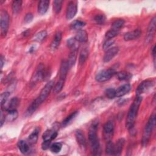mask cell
Returning <instances> with one entry per match:
<instances>
[{"mask_svg":"<svg viewBox=\"0 0 156 156\" xmlns=\"http://www.w3.org/2000/svg\"><path fill=\"white\" fill-rule=\"evenodd\" d=\"M0 60H1V69H2V67H3V65H4V63H5V60H4V57H3L2 55H1V58H0Z\"/></svg>","mask_w":156,"mask_h":156,"instance_id":"obj_48","label":"cell"},{"mask_svg":"<svg viewBox=\"0 0 156 156\" xmlns=\"http://www.w3.org/2000/svg\"><path fill=\"white\" fill-rule=\"evenodd\" d=\"M89 55V51L87 48H84L82 49V51L80 52L79 55V61L80 65H83L86 60H87Z\"/></svg>","mask_w":156,"mask_h":156,"instance_id":"obj_27","label":"cell"},{"mask_svg":"<svg viewBox=\"0 0 156 156\" xmlns=\"http://www.w3.org/2000/svg\"><path fill=\"white\" fill-rule=\"evenodd\" d=\"M75 136L76 141L79 145L80 146V147L83 149L85 148L87 146L86 138L82 131L80 130H77L75 132Z\"/></svg>","mask_w":156,"mask_h":156,"instance_id":"obj_15","label":"cell"},{"mask_svg":"<svg viewBox=\"0 0 156 156\" xmlns=\"http://www.w3.org/2000/svg\"><path fill=\"white\" fill-rule=\"evenodd\" d=\"M64 82H65L64 80H59V81H58L55 83V85L53 87V91L54 93H58L62 91L64 86Z\"/></svg>","mask_w":156,"mask_h":156,"instance_id":"obj_38","label":"cell"},{"mask_svg":"<svg viewBox=\"0 0 156 156\" xmlns=\"http://www.w3.org/2000/svg\"><path fill=\"white\" fill-rule=\"evenodd\" d=\"M77 11V5L76 1H70L67 5L66 12V18L67 20L73 18Z\"/></svg>","mask_w":156,"mask_h":156,"instance_id":"obj_9","label":"cell"},{"mask_svg":"<svg viewBox=\"0 0 156 156\" xmlns=\"http://www.w3.org/2000/svg\"><path fill=\"white\" fill-rule=\"evenodd\" d=\"M116 74L117 77L119 80H128L132 77V75L130 73L124 71L118 72Z\"/></svg>","mask_w":156,"mask_h":156,"instance_id":"obj_30","label":"cell"},{"mask_svg":"<svg viewBox=\"0 0 156 156\" xmlns=\"http://www.w3.org/2000/svg\"><path fill=\"white\" fill-rule=\"evenodd\" d=\"M155 25H156V18L154 16L151 20L147 28V33L146 37V41L147 43L151 42L154 38V36L155 32Z\"/></svg>","mask_w":156,"mask_h":156,"instance_id":"obj_10","label":"cell"},{"mask_svg":"<svg viewBox=\"0 0 156 156\" xmlns=\"http://www.w3.org/2000/svg\"><path fill=\"white\" fill-rule=\"evenodd\" d=\"M94 20L97 24L102 25L104 24L105 21V16L102 14H98L94 16Z\"/></svg>","mask_w":156,"mask_h":156,"instance_id":"obj_41","label":"cell"},{"mask_svg":"<svg viewBox=\"0 0 156 156\" xmlns=\"http://www.w3.org/2000/svg\"><path fill=\"white\" fill-rule=\"evenodd\" d=\"M69 68V65H68V61L63 60L62 62L61 63L60 68V72H59V73H60V75H59L60 80H64V81L65 80Z\"/></svg>","mask_w":156,"mask_h":156,"instance_id":"obj_14","label":"cell"},{"mask_svg":"<svg viewBox=\"0 0 156 156\" xmlns=\"http://www.w3.org/2000/svg\"><path fill=\"white\" fill-rule=\"evenodd\" d=\"M77 50L71 51V52L69 55L68 60H67L69 68H71L74 65L76 61V58H77Z\"/></svg>","mask_w":156,"mask_h":156,"instance_id":"obj_28","label":"cell"},{"mask_svg":"<svg viewBox=\"0 0 156 156\" xmlns=\"http://www.w3.org/2000/svg\"><path fill=\"white\" fill-rule=\"evenodd\" d=\"M142 99V96H136L130 107L126 118V127L128 129H132L133 127Z\"/></svg>","mask_w":156,"mask_h":156,"instance_id":"obj_2","label":"cell"},{"mask_svg":"<svg viewBox=\"0 0 156 156\" xmlns=\"http://www.w3.org/2000/svg\"><path fill=\"white\" fill-rule=\"evenodd\" d=\"M54 82L53 80H50L42 88V90L40 92V94L39 96L38 97L41 103L43 101H44L45 99L48 98L51 90L54 87Z\"/></svg>","mask_w":156,"mask_h":156,"instance_id":"obj_7","label":"cell"},{"mask_svg":"<svg viewBox=\"0 0 156 156\" xmlns=\"http://www.w3.org/2000/svg\"><path fill=\"white\" fill-rule=\"evenodd\" d=\"M63 1L55 0L53 2V10L55 13H59L61 11L62 7Z\"/></svg>","mask_w":156,"mask_h":156,"instance_id":"obj_37","label":"cell"},{"mask_svg":"<svg viewBox=\"0 0 156 156\" xmlns=\"http://www.w3.org/2000/svg\"><path fill=\"white\" fill-rule=\"evenodd\" d=\"M105 94L108 99H113L116 97V90L113 88H109L106 90Z\"/></svg>","mask_w":156,"mask_h":156,"instance_id":"obj_42","label":"cell"},{"mask_svg":"<svg viewBox=\"0 0 156 156\" xmlns=\"http://www.w3.org/2000/svg\"><path fill=\"white\" fill-rule=\"evenodd\" d=\"M79 114V112L77 111L74 112L72 113H71L69 115H68L62 122V126L63 127H65L66 126H67L68 124H69L76 116L77 115Z\"/></svg>","mask_w":156,"mask_h":156,"instance_id":"obj_32","label":"cell"},{"mask_svg":"<svg viewBox=\"0 0 156 156\" xmlns=\"http://www.w3.org/2000/svg\"><path fill=\"white\" fill-rule=\"evenodd\" d=\"M141 34V31L140 29H137L133 31L128 32L126 33L124 35V39L126 41H130L135 39H138Z\"/></svg>","mask_w":156,"mask_h":156,"instance_id":"obj_16","label":"cell"},{"mask_svg":"<svg viewBox=\"0 0 156 156\" xmlns=\"http://www.w3.org/2000/svg\"><path fill=\"white\" fill-rule=\"evenodd\" d=\"M57 136V132L55 130L49 129L46 130L43 134V140H50L52 141L56 138Z\"/></svg>","mask_w":156,"mask_h":156,"instance_id":"obj_22","label":"cell"},{"mask_svg":"<svg viewBox=\"0 0 156 156\" xmlns=\"http://www.w3.org/2000/svg\"><path fill=\"white\" fill-rule=\"evenodd\" d=\"M41 104V101H40L39 98H36L32 103L29 106L27 111H26V114L29 116L31 115L37 108L40 105V104Z\"/></svg>","mask_w":156,"mask_h":156,"instance_id":"obj_20","label":"cell"},{"mask_svg":"<svg viewBox=\"0 0 156 156\" xmlns=\"http://www.w3.org/2000/svg\"><path fill=\"white\" fill-rule=\"evenodd\" d=\"M22 1L20 0H15L12 2V9L14 14H17L20 12L22 6Z\"/></svg>","mask_w":156,"mask_h":156,"instance_id":"obj_29","label":"cell"},{"mask_svg":"<svg viewBox=\"0 0 156 156\" xmlns=\"http://www.w3.org/2000/svg\"><path fill=\"white\" fill-rule=\"evenodd\" d=\"M7 112L8 113L6 116V119L8 121H13L17 118L18 113L16 110H9V111H7Z\"/></svg>","mask_w":156,"mask_h":156,"instance_id":"obj_34","label":"cell"},{"mask_svg":"<svg viewBox=\"0 0 156 156\" xmlns=\"http://www.w3.org/2000/svg\"><path fill=\"white\" fill-rule=\"evenodd\" d=\"M115 41L112 39H110V40H107L104 44H103V49L104 50L107 51L108 49H109L110 48H111V47L112 46V45L114 44Z\"/></svg>","mask_w":156,"mask_h":156,"instance_id":"obj_44","label":"cell"},{"mask_svg":"<svg viewBox=\"0 0 156 156\" xmlns=\"http://www.w3.org/2000/svg\"><path fill=\"white\" fill-rule=\"evenodd\" d=\"M40 133V129L36 128L29 136L28 141L30 144H34L37 143L38 138V135Z\"/></svg>","mask_w":156,"mask_h":156,"instance_id":"obj_24","label":"cell"},{"mask_svg":"<svg viewBox=\"0 0 156 156\" xmlns=\"http://www.w3.org/2000/svg\"><path fill=\"white\" fill-rule=\"evenodd\" d=\"M62 34L61 32L58 31L57 32L55 35V37L51 44V49L52 50L56 49L58 46L60 45V41L62 40Z\"/></svg>","mask_w":156,"mask_h":156,"instance_id":"obj_23","label":"cell"},{"mask_svg":"<svg viewBox=\"0 0 156 156\" xmlns=\"http://www.w3.org/2000/svg\"><path fill=\"white\" fill-rule=\"evenodd\" d=\"M79 42H78L75 39V38H70L66 41L67 46L71 49V51L77 50L79 48Z\"/></svg>","mask_w":156,"mask_h":156,"instance_id":"obj_26","label":"cell"},{"mask_svg":"<svg viewBox=\"0 0 156 156\" xmlns=\"http://www.w3.org/2000/svg\"><path fill=\"white\" fill-rule=\"evenodd\" d=\"M62 148V145L60 143H54L50 146V150L53 153L59 152Z\"/></svg>","mask_w":156,"mask_h":156,"instance_id":"obj_40","label":"cell"},{"mask_svg":"<svg viewBox=\"0 0 156 156\" xmlns=\"http://www.w3.org/2000/svg\"><path fill=\"white\" fill-rule=\"evenodd\" d=\"M154 85V82L152 80H146L140 83L136 90V96H141V94L147 91Z\"/></svg>","mask_w":156,"mask_h":156,"instance_id":"obj_8","label":"cell"},{"mask_svg":"<svg viewBox=\"0 0 156 156\" xmlns=\"http://www.w3.org/2000/svg\"><path fill=\"white\" fill-rule=\"evenodd\" d=\"M155 126V112L151 115L147 124H146L142 135L141 139V144L143 146H146L147 145L149 140L151 138V136L152 135V132L153 131L154 128Z\"/></svg>","mask_w":156,"mask_h":156,"instance_id":"obj_3","label":"cell"},{"mask_svg":"<svg viewBox=\"0 0 156 156\" xmlns=\"http://www.w3.org/2000/svg\"><path fill=\"white\" fill-rule=\"evenodd\" d=\"M0 118H1V119H0L1 126L2 127V125H3V124H4V122H5V119H6V117H5V115H4V114H3L2 111H1V116H0Z\"/></svg>","mask_w":156,"mask_h":156,"instance_id":"obj_47","label":"cell"},{"mask_svg":"<svg viewBox=\"0 0 156 156\" xmlns=\"http://www.w3.org/2000/svg\"><path fill=\"white\" fill-rule=\"evenodd\" d=\"M33 15L31 13H28L26 15L24 18V21L25 23H30L33 20Z\"/></svg>","mask_w":156,"mask_h":156,"instance_id":"obj_45","label":"cell"},{"mask_svg":"<svg viewBox=\"0 0 156 156\" xmlns=\"http://www.w3.org/2000/svg\"><path fill=\"white\" fill-rule=\"evenodd\" d=\"M115 73H116L113 69H104L99 72L96 75L95 79L99 82H104L110 79Z\"/></svg>","mask_w":156,"mask_h":156,"instance_id":"obj_5","label":"cell"},{"mask_svg":"<svg viewBox=\"0 0 156 156\" xmlns=\"http://www.w3.org/2000/svg\"><path fill=\"white\" fill-rule=\"evenodd\" d=\"M114 123L111 121H107L104 125V133L105 138L107 140V141H110V139L112 138L114 131Z\"/></svg>","mask_w":156,"mask_h":156,"instance_id":"obj_11","label":"cell"},{"mask_svg":"<svg viewBox=\"0 0 156 156\" xmlns=\"http://www.w3.org/2000/svg\"><path fill=\"white\" fill-rule=\"evenodd\" d=\"M131 89V86L129 83L124 84L119 87L116 90V97H121L127 94Z\"/></svg>","mask_w":156,"mask_h":156,"instance_id":"obj_17","label":"cell"},{"mask_svg":"<svg viewBox=\"0 0 156 156\" xmlns=\"http://www.w3.org/2000/svg\"><path fill=\"white\" fill-rule=\"evenodd\" d=\"M9 26V15L5 10H2L0 15V27L1 35L6 36Z\"/></svg>","mask_w":156,"mask_h":156,"instance_id":"obj_4","label":"cell"},{"mask_svg":"<svg viewBox=\"0 0 156 156\" xmlns=\"http://www.w3.org/2000/svg\"><path fill=\"white\" fill-rule=\"evenodd\" d=\"M10 94V93L9 91H5V92H4L1 94L0 102H1V106L7 102V101L8 98L9 97Z\"/></svg>","mask_w":156,"mask_h":156,"instance_id":"obj_43","label":"cell"},{"mask_svg":"<svg viewBox=\"0 0 156 156\" xmlns=\"http://www.w3.org/2000/svg\"><path fill=\"white\" fill-rule=\"evenodd\" d=\"M74 38L79 43H85L88 41V36L87 32L85 30L80 29L77 32Z\"/></svg>","mask_w":156,"mask_h":156,"instance_id":"obj_18","label":"cell"},{"mask_svg":"<svg viewBox=\"0 0 156 156\" xmlns=\"http://www.w3.org/2000/svg\"><path fill=\"white\" fill-rule=\"evenodd\" d=\"M124 24V20L123 19H118L112 24V29L119 31L120 29L123 27Z\"/></svg>","mask_w":156,"mask_h":156,"instance_id":"obj_33","label":"cell"},{"mask_svg":"<svg viewBox=\"0 0 156 156\" xmlns=\"http://www.w3.org/2000/svg\"><path fill=\"white\" fill-rule=\"evenodd\" d=\"M125 144V140L123 138H119L114 144V155H119L122 152Z\"/></svg>","mask_w":156,"mask_h":156,"instance_id":"obj_19","label":"cell"},{"mask_svg":"<svg viewBox=\"0 0 156 156\" xmlns=\"http://www.w3.org/2000/svg\"><path fill=\"white\" fill-rule=\"evenodd\" d=\"M119 49L117 47H112L106 51V52L104 56L103 60L104 62H108L112 60L118 53Z\"/></svg>","mask_w":156,"mask_h":156,"instance_id":"obj_12","label":"cell"},{"mask_svg":"<svg viewBox=\"0 0 156 156\" xmlns=\"http://www.w3.org/2000/svg\"><path fill=\"white\" fill-rule=\"evenodd\" d=\"M46 36H47V32L44 30H41L35 35V37H34V40L35 41L40 42V41H42L43 40H44Z\"/></svg>","mask_w":156,"mask_h":156,"instance_id":"obj_35","label":"cell"},{"mask_svg":"<svg viewBox=\"0 0 156 156\" xmlns=\"http://www.w3.org/2000/svg\"><path fill=\"white\" fill-rule=\"evenodd\" d=\"M19 104V99L16 97H14L10 99L9 103H5L1 106L2 110L9 111L12 110H16V107Z\"/></svg>","mask_w":156,"mask_h":156,"instance_id":"obj_13","label":"cell"},{"mask_svg":"<svg viewBox=\"0 0 156 156\" xmlns=\"http://www.w3.org/2000/svg\"><path fill=\"white\" fill-rule=\"evenodd\" d=\"M105 153L108 155H114V144L111 141H108L107 143Z\"/></svg>","mask_w":156,"mask_h":156,"instance_id":"obj_36","label":"cell"},{"mask_svg":"<svg viewBox=\"0 0 156 156\" xmlns=\"http://www.w3.org/2000/svg\"><path fill=\"white\" fill-rule=\"evenodd\" d=\"M119 30L111 29L105 33V38H107V40L112 39L116 36H117L119 34Z\"/></svg>","mask_w":156,"mask_h":156,"instance_id":"obj_39","label":"cell"},{"mask_svg":"<svg viewBox=\"0 0 156 156\" xmlns=\"http://www.w3.org/2000/svg\"><path fill=\"white\" fill-rule=\"evenodd\" d=\"M46 72L44 69V66L42 64H40L34 74V76L31 80L32 83H36L43 80L46 76Z\"/></svg>","mask_w":156,"mask_h":156,"instance_id":"obj_6","label":"cell"},{"mask_svg":"<svg viewBox=\"0 0 156 156\" xmlns=\"http://www.w3.org/2000/svg\"><path fill=\"white\" fill-rule=\"evenodd\" d=\"M49 1L41 0L38 4V12L41 15H44L48 10L49 5Z\"/></svg>","mask_w":156,"mask_h":156,"instance_id":"obj_21","label":"cell"},{"mask_svg":"<svg viewBox=\"0 0 156 156\" xmlns=\"http://www.w3.org/2000/svg\"><path fill=\"white\" fill-rule=\"evenodd\" d=\"M51 141L50 140H44L43 142L41 144V148L43 150H46L48 149L51 146Z\"/></svg>","mask_w":156,"mask_h":156,"instance_id":"obj_46","label":"cell"},{"mask_svg":"<svg viewBox=\"0 0 156 156\" xmlns=\"http://www.w3.org/2000/svg\"><path fill=\"white\" fill-rule=\"evenodd\" d=\"M98 126V122L94 121L91 125L88 132V140L92 154L94 155H100L101 154L100 143L97 135Z\"/></svg>","mask_w":156,"mask_h":156,"instance_id":"obj_1","label":"cell"},{"mask_svg":"<svg viewBox=\"0 0 156 156\" xmlns=\"http://www.w3.org/2000/svg\"><path fill=\"white\" fill-rule=\"evenodd\" d=\"M86 23L80 20H74L70 25V28L74 30H80L82 27L85 26Z\"/></svg>","mask_w":156,"mask_h":156,"instance_id":"obj_31","label":"cell"},{"mask_svg":"<svg viewBox=\"0 0 156 156\" xmlns=\"http://www.w3.org/2000/svg\"><path fill=\"white\" fill-rule=\"evenodd\" d=\"M18 147L21 153L26 154L29 152V146L27 143L24 140H20L18 143Z\"/></svg>","mask_w":156,"mask_h":156,"instance_id":"obj_25","label":"cell"}]
</instances>
